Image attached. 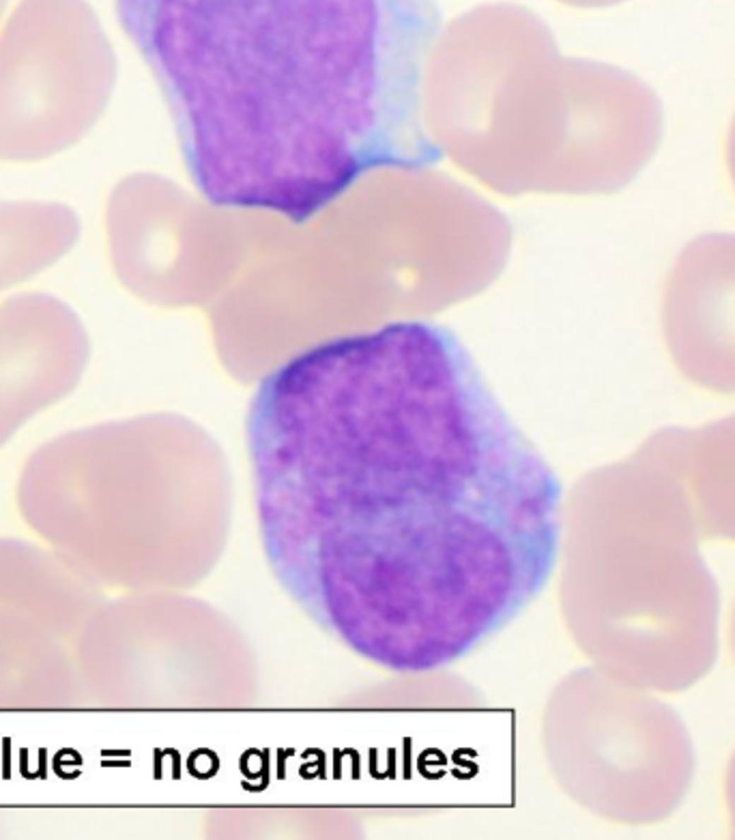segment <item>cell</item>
<instances>
[{
    "instance_id": "cell-1",
    "label": "cell",
    "mask_w": 735,
    "mask_h": 840,
    "mask_svg": "<svg viewBox=\"0 0 735 840\" xmlns=\"http://www.w3.org/2000/svg\"><path fill=\"white\" fill-rule=\"evenodd\" d=\"M245 443L274 579L385 670L471 656L557 567L559 478L439 323L299 350L260 379Z\"/></svg>"
},
{
    "instance_id": "cell-2",
    "label": "cell",
    "mask_w": 735,
    "mask_h": 840,
    "mask_svg": "<svg viewBox=\"0 0 735 840\" xmlns=\"http://www.w3.org/2000/svg\"><path fill=\"white\" fill-rule=\"evenodd\" d=\"M196 191L303 226L377 170H426L437 0H117Z\"/></svg>"
},
{
    "instance_id": "cell-3",
    "label": "cell",
    "mask_w": 735,
    "mask_h": 840,
    "mask_svg": "<svg viewBox=\"0 0 735 840\" xmlns=\"http://www.w3.org/2000/svg\"><path fill=\"white\" fill-rule=\"evenodd\" d=\"M581 514L576 600L592 653L658 694L695 688L720 653V587L669 430L604 468Z\"/></svg>"
},
{
    "instance_id": "cell-4",
    "label": "cell",
    "mask_w": 735,
    "mask_h": 840,
    "mask_svg": "<svg viewBox=\"0 0 735 840\" xmlns=\"http://www.w3.org/2000/svg\"><path fill=\"white\" fill-rule=\"evenodd\" d=\"M583 690L576 771L587 800L625 825L647 827L673 817L697 774L684 718L658 692L608 673Z\"/></svg>"
},
{
    "instance_id": "cell-5",
    "label": "cell",
    "mask_w": 735,
    "mask_h": 840,
    "mask_svg": "<svg viewBox=\"0 0 735 840\" xmlns=\"http://www.w3.org/2000/svg\"><path fill=\"white\" fill-rule=\"evenodd\" d=\"M662 333L686 381L735 394V235H701L679 252L664 286Z\"/></svg>"
},
{
    "instance_id": "cell-6",
    "label": "cell",
    "mask_w": 735,
    "mask_h": 840,
    "mask_svg": "<svg viewBox=\"0 0 735 840\" xmlns=\"http://www.w3.org/2000/svg\"><path fill=\"white\" fill-rule=\"evenodd\" d=\"M666 430L703 538L735 544V413Z\"/></svg>"
},
{
    "instance_id": "cell-7",
    "label": "cell",
    "mask_w": 735,
    "mask_h": 840,
    "mask_svg": "<svg viewBox=\"0 0 735 840\" xmlns=\"http://www.w3.org/2000/svg\"><path fill=\"white\" fill-rule=\"evenodd\" d=\"M722 793H724V810H727V819H729V829H731V836L735 838V750H733V755L727 763V769H724Z\"/></svg>"
},
{
    "instance_id": "cell-8",
    "label": "cell",
    "mask_w": 735,
    "mask_h": 840,
    "mask_svg": "<svg viewBox=\"0 0 735 840\" xmlns=\"http://www.w3.org/2000/svg\"><path fill=\"white\" fill-rule=\"evenodd\" d=\"M727 170H729V177H731V183L735 189V117H733V123H731L729 136H727Z\"/></svg>"
},
{
    "instance_id": "cell-9",
    "label": "cell",
    "mask_w": 735,
    "mask_h": 840,
    "mask_svg": "<svg viewBox=\"0 0 735 840\" xmlns=\"http://www.w3.org/2000/svg\"><path fill=\"white\" fill-rule=\"evenodd\" d=\"M727 641H729V651H731V658H733V662H735V602H733V606H731V613H729V623H727Z\"/></svg>"
}]
</instances>
